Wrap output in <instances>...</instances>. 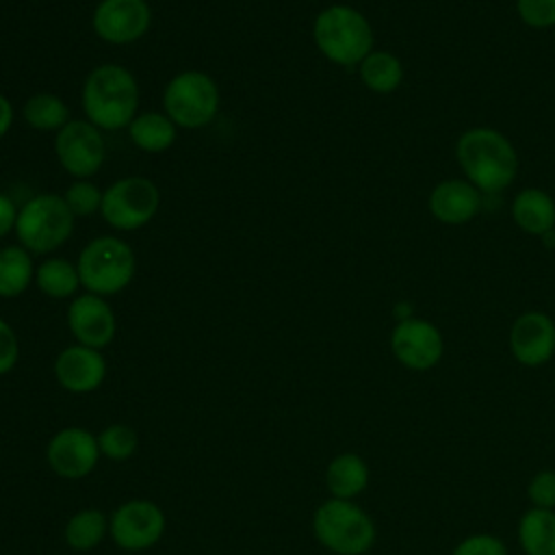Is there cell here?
I'll return each mask as SVG.
<instances>
[{
    "label": "cell",
    "instance_id": "10",
    "mask_svg": "<svg viewBox=\"0 0 555 555\" xmlns=\"http://www.w3.org/2000/svg\"><path fill=\"white\" fill-rule=\"evenodd\" d=\"M54 154L72 178L89 180L102 169L106 158L102 130L87 119H69L54 134Z\"/></svg>",
    "mask_w": 555,
    "mask_h": 555
},
{
    "label": "cell",
    "instance_id": "32",
    "mask_svg": "<svg viewBox=\"0 0 555 555\" xmlns=\"http://www.w3.org/2000/svg\"><path fill=\"white\" fill-rule=\"evenodd\" d=\"M20 360V340L15 330L0 317V375H7L15 369Z\"/></svg>",
    "mask_w": 555,
    "mask_h": 555
},
{
    "label": "cell",
    "instance_id": "8",
    "mask_svg": "<svg viewBox=\"0 0 555 555\" xmlns=\"http://www.w3.org/2000/svg\"><path fill=\"white\" fill-rule=\"evenodd\" d=\"M158 208V186L145 176H126L104 189L100 215L113 230L132 232L147 225Z\"/></svg>",
    "mask_w": 555,
    "mask_h": 555
},
{
    "label": "cell",
    "instance_id": "6",
    "mask_svg": "<svg viewBox=\"0 0 555 555\" xmlns=\"http://www.w3.org/2000/svg\"><path fill=\"white\" fill-rule=\"evenodd\" d=\"M74 223L76 217L63 195L39 193L17 210L13 232L20 245L30 254H50L69 241Z\"/></svg>",
    "mask_w": 555,
    "mask_h": 555
},
{
    "label": "cell",
    "instance_id": "15",
    "mask_svg": "<svg viewBox=\"0 0 555 555\" xmlns=\"http://www.w3.org/2000/svg\"><path fill=\"white\" fill-rule=\"evenodd\" d=\"M509 351L522 366L546 364L555 356V321L540 310L518 314L509 327Z\"/></svg>",
    "mask_w": 555,
    "mask_h": 555
},
{
    "label": "cell",
    "instance_id": "23",
    "mask_svg": "<svg viewBox=\"0 0 555 555\" xmlns=\"http://www.w3.org/2000/svg\"><path fill=\"white\" fill-rule=\"evenodd\" d=\"M362 85L379 95L392 93L403 82V63L397 54L388 50H373L358 65Z\"/></svg>",
    "mask_w": 555,
    "mask_h": 555
},
{
    "label": "cell",
    "instance_id": "34",
    "mask_svg": "<svg viewBox=\"0 0 555 555\" xmlns=\"http://www.w3.org/2000/svg\"><path fill=\"white\" fill-rule=\"evenodd\" d=\"M13 119H15L13 104L9 102V98L4 93H0V139L11 130Z\"/></svg>",
    "mask_w": 555,
    "mask_h": 555
},
{
    "label": "cell",
    "instance_id": "7",
    "mask_svg": "<svg viewBox=\"0 0 555 555\" xmlns=\"http://www.w3.org/2000/svg\"><path fill=\"white\" fill-rule=\"evenodd\" d=\"M219 87L202 69H184L169 78L163 91V108L169 119L184 130L208 126L219 113Z\"/></svg>",
    "mask_w": 555,
    "mask_h": 555
},
{
    "label": "cell",
    "instance_id": "5",
    "mask_svg": "<svg viewBox=\"0 0 555 555\" xmlns=\"http://www.w3.org/2000/svg\"><path fill=\"white\" fill-rule=\"evenodd\" d=\"M78 278L87 293L108 297L121 293L134 278L137 258L119 236H98L78 254Z\"/></svg>",
    "mask_w": 555,
    "mask_h": 555
},
{
    "label": "cell",
    "instance_id": "17",
    "mask_svg": "<svg viewBox=\"0 0 555 555\" xmlns=\"http://www.w3.org/2000/svg\"><path fill=\"white\" fill-rule=\"evenodd\" d=\"M483 206V193L466 178L440 180L427 197L429 215L444 225H464L473 221Z\"/></svg>",
    "mask_w": 555,
    "mask_h": 555
},
{
    "label": "cell",
    "instance_id": "24",
    "mask_svg": "<svg viewBox=\"0 0 555 555\" xmlns=\"http://www.w3.org/2000/svg\"><path fill=\"white\" fill-rule=\"evenodd\" d=\"M35 282V262L22 245H7L0 249V297L13 299L26 293Z\"/></svg>",
    "mask_w": 555,
    "mask_h": 555
},
{
    "label": "cell",
    "instance_id": "3",
    "mask_svg": "<svg viewBox=\"0 0 555 555\" xmlns=\"http://www.w3.org/2000/svg\"><path fill=\"white\" fill-rule=\"evenodd\" d=\"M312 41L330 63L356 67L373 52L375 35L362 11L351 4H330L312 22Z\"/></svg>",
    "mask_w": 555,
    "mask_h": 555
},
{
    "label": "cell",
    "instance_id": "4",
    "mask_svg": "<svg viewBox=\"0 0 555 555\" xmlns=\"http://www.w3.org/2000/svg\"><path fill=\"white\" fill-rule=\"evenodd\" d=\"M312 533L334 555H364L375 544L377 527L358 503L330 496L312 514Z\"/></svg>",
    "mask_w": 555,
    "mask_h": 555
},
{
    "label": "cell",
    "instance_id": "1",
    "mask_svg": "<svg viewBox=\"0 0 555 555\" xmlns=\"http://www.w3.org/2000/svg\"><path fill=\"white\" fill-rule=\"evenodd\" d=\"M455 158L464 178L483 195H496L512 186L520 167L512 141L490 126L464 130L455 143Z\"/></svg>",
    "mask_w": 555,
    "mask_h": 555
},
{
    "label": "cell",
    "instance_id": "22",
    "mask_svg": "<svg viewBox=\"0 0 555 555\" xmlns=\"http://www.w3.org/2000/svg\"><path fill=\"white\" fill-rule=\"evenodd\" d=\"M35 284L50 299L76 297L80 288L78 267L61 256H48L35 267Z\"/></svg>",
    "mask_w": 555,
    "mask_h": 555
},
{
    "label": "cell",
    "instance_id": "27",
    "mask_svg": "<svg viewBox=\"0 0 555 555\" xmlns=\"http://www.w3.org/2000/svg\"><path fill=\"white\" fill-rule=\"evenodd\" d=\"M98 447H100L102 457L113 460V462H124L137 453L139 438L130 425L113 423V425H106L98 434Z\"/></svg>",
    "mask_w": 555,
    "mask_h": 555
},
{
    "label": "cell",
    "instance_id": "28",
    "mask_svg": "<svg viewBox=\"0 0 555 555\" xmlns=\"http://www.w3.org/2000/svg\"><path fill=\"white\" fill-rule=\"evenodd\" d=\"M102 195H104V191H100L91 180H74L67 186V191L63 193V199H65L67 208L72 210V215L76 219H82V217H91V215L100 212Z\"/></svg>",
    "mask_w": 555,
    "mask_h": 555
},
{
    "label": "cell",
    "instance_id": "33",
    "mask_svg": "<svg viewBox=\"0 0 555 555\" xmlns=\"http://www.w3.org/2000/svg\"><path fill=\"white\" fill-rule=\"evenodd\" d=\"M17 206L13 199L0 191V238H4L11 230H15V219H17Z\"/></svg>",
    "mask_w": 555,
    "mask_h": 555
},
{
    "label": "cell",
    "instance_id": "20",
    "mask_svg": "<svg viewBox=\"0 0 555 555\" xmlns=\"http://www.w3.org/2000/svg\"><path fill=\"white\" fill-rule=\"evenodd\" d=\"M130 141L134 147L147 154L167 152L178 139V126L165 111H143L128 126Z\"/></svg>",
    "mask_w": 555,
    "mask_h": 555
},
{
    "label": "cell",
    "instance_id": "11",
    "mask_svg": "<svg viewBox=\"0 0 555 555\" xmlns=\"http://www.w3.org/2000/svg\"><path fill=\"white\" fill-rule=\"evenodd\" d=\"M390 351L401 366L423 373L442 360L444 338L431 321L412 317L395 323L390 332Z\"/></svg>",
    "mask_w": 555,
    "mask_h": 555
},
{
    "label": "cell",
    "instance_id": "13",
    "mask_svg": "<svg viewBox=\"0 0 555 555\" xmlns=\"http://www.w3.org/2000/svg\"><path fill=\"white\" fill-rule=\"evenodd\" d=\"M93 33L111 46H128L145 37L152 26L147 0H100L91 15Z\"/></svg>",
    "mask_w": 555,
    "mask_h": 555
},
{
    "label": "cell",
    "instance_id": "35",
    "mask_svg": "<svg viewBox=\"0 0 555 555\" xmlns=\"http://www.w3.org/2000/svg\"><path fill=\"white\" fill-rule=\"evenodd\" d=\"M392 314H395V319H397V323H399V321L412 319V317H414V310H412V306H410L408 301H399V304H395Z\"/></svg>",
    "mask_w": 555,
    "mask_h": 555
},
{
    "label": "cell",
    "instance_id": "21",
    "mask_svg": "<svg viewBox=\"0 0 555 555\" xmlns=\"http://www.w3.org/2000/svg\"><path fill=\"white\" fill-rule=\"evenodd\" d=\"M518 544L525 555H555V509L529 507L518 520Z\"/></svg>",
    "mask_w": 555,
    "mask_h": 555
},
{
    "label": "cell",
    "instance_id": "30",
    "mask_svg": "<svg viewBox=\"0 0 555 555\" xmlns=\"http://www.w3.org/2000/svg\"><path fill=\"white\" fill-rule=\"evenodd\" d=\"M451 555H509L501 538L492 533H470L462 538Z\"/></svg>",
    "mask_w": 555,
    "mask_h": 555
},
{
    "label": "cell",
    "instance_id": "19",
    "mask_svg": "<svg viewBox=\"0 0 555 555\" xmlns=\"http://www.w3.org/2000/svg\"><path fill=\"white\" fill-rule=\"evenodd\" d=\"M369 477L371 473L366 460L353 451L334 455L325 468V486L334 499L353 501L366 490Z\"/></svg>",
    "mask_w": 555,
    "mask_h": 555
},
{
    "label": "cell",
    "instance_id": "2",
    "mask_svg": "<svg viewBox=\"0 0 555 555\" xmlns=\"http://www.w3.org/2000/svg\"><path fill=\"white\" fill-rule=\"evenodd\" d=\"M139 82L130 69L115 63L93 67L82 82L85 119L100 130H124L139 113Z\"/></svg>",
    "mask_w": 555,
    "mask_h": 555
},
{
    "label": "cell",
    "instance_id": "31",
    "mask_svg": "<svg viewBox=\"0 0 555 555\" xmlns=\"http://www.w3.org/2000/svg\"><path fill=\"white\" fill-rule=\"evenodd\" d=\"M527 496L531 507L555 509V470H538L527 483Z\"/></svg>",
    "mask_w": 555,
    "mask_h": 555
},
{
    "label": "cell",
    "instance_id": "29",
    "mask_svg": "<svg viewBox=\"0 0 555 555\" xmlns=\"http://www.w3.org/2000/svg\"><path fill=\"white\" fill-rule=\"evenodd\" d=\"M516 13L529 28L546 30L555 26V0H516Z\"/></svg>",
    "mask_w": 555,
    "mask_h": 555
},
{
    "label": "cell",
    "instance_id": "25",
    "mask_svg": "<svg viewBox=\"0 0 555 555\" xmlns=\"http://www.w3.org/2000/svg\"><path fill=\"white\" fill-rule=\"evenodd\" d=\"M65 542L74 551H91L104 542L108 535V516L102 509L85 507L74 512L63 529Z\"/></svg>",
    "mask_w": 555,
    "mask_h": 555
},
{
    "label": "cell",
    "instance_id": "14",
    "mask_svg": "<svg viewBox=\"0 0 555 555\" xmlns=\"http://www.w3.org/2000/svg\"><path fill=\"white\" fill-rule=\"evenodd\" d=\"M67 327L78 345L102 351L115 338L117 319L106 297L85 291L67 306Z\"/></svg>",
    "mask_w": 555,
    "mask_h": 555
},
{
    "label": "cell",
    "instance_id": "16",
    "mask_svg": "<svg viewBox=\"0 0 555 555\" xmlns=\"http://www.w3.org/2000/svg\"><path fill=\"white\" fill-rule=\"evenodd\" d=\"M54 379L67 392H93L106 379V358L100 349L74 343L59 351L54 360Z\"/></svg>",
    "mask_w": 555,
    "mask_h": 555
},
{
    "label": "cell",
    "instance_id": "26",
    "mask_svg": "<svg viewBox=\"0 0 555 555\" xmlns=\"http://www.w3.org/2000/svg\"><path fill=\"white\" fill-rule=\"evenodd\" d=\"M24 121L37 132H59L72 117L69 106L50 91L33 93L22 106Z\"/></svg>",
    "mask_w": 555,
    "mask_h": 555
},
{
    "label": "cell",
    "instance_id": "12",
    "mask_svg": "<svg viewBox=\"0 0 555 555\" xmlns=\"http://www.w3.org/2000/svg\"><path fill=\"white\" fill-rule=\"evenodd\" d=\"M102 453L98 447V434L78 425L59 429L46 447L48 466L63 479H82L91 475Z\"/></svg>",
    "mask_w": 555,
    "mask_h": 555
},
{
    "label": "cell",
    "instance_id": "18",
    "mask_svg": "<svg viewBox=\"0 0 555 555\" xmlns=\"http://www.w3.org/2000/svg\"><path fill=\"white\" fill-rule=\"evenodd\" d=\"M512 219L514 223L531 236H544L555 230V199L535 186L518 191L512 199Z\"/></svg>",
    "mask_w": 555,
    "mask_h": 555
},
{
    "label": "cell",
    "instance_id": "9",
    "mask_svg": "<svg viewBox=\"0 0 555 555\" xmlns=\"http://www.w3.org/2000/svg\"><path fill=\"white\" fill-rule=\"evenodd\" d=\"M167 529L165 512L150 499H130L108 516V538L124 551L139 553L160 542Z\"/></svg>",
    "mask_w": 555,
    "mask_h": 555
}]
</instances>
